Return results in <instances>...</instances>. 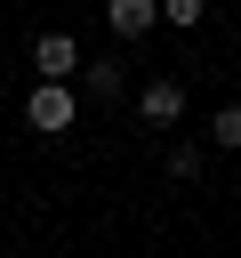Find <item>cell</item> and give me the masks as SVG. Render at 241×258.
Returning a JSON list of instances; mask_svg holds the SVG:
<instances>
[{"instance_id":"ba28073f","label":"cell","mask_w":241,"mask_h":258,"mask_svg":"<svg viewBox=\"0 0 241 258\" xmlns=\"http://www.w3.org/2000/svg\"><path fill=\"white\" fill-rule=\"evenodd\" d=\"M161 24H177V32H201V24H209V0H161Z\"/></svg>"},{"instance_id":"6da1fadb","label":"cell","mask_w":241,"mask_h":258,"mask_svg":"<svg viewBox=\"0 0 241 258\" xmlns=\"http://www.w3.org/2000/svg\"><path fill=\"white\" fill-rule=\"evenodd\" d=\"M24 121H32L40 137H64V129L80 121V89H72V81H32V97H24Z\"/></svg>"},{"instance_id":"3957f363","label":"cell","mask_w":241,"mask_h":258,"mask_svg":"<svg viewBox=\"0 0 241 258\" xmlns=\"http://www.w3.org/2000/svg\"><path fill=\"white\" fill-rule=\"evenodd\" d=\"M32 73L40 81H80V40L72 32H40L32 40Z\"/></svg>"},{"instance_id":"8992f818","label":"cell","mask_w":241,"mask_h":258,"mask_svg":"<svg viewBox=\"0 0 241 258\" xmlns=\"http://www.w3.org/2000/svg\"><path fill=\"white\" fill-rule=\"evenodd\" d=\"M201 161H209V153H201V137H177V145L161 153V169H169L177 185H193V177H201Z\"/></svg>"},{"instance_id":"5b68a950","label":"cell","mask_w":241,"mask_h":258,"mask_svg":"<svg viewBox=\"0 0 241 258\" xmlns=\"http://www.w3.org/2000/svg\"><path fill=\"white\" fill-rule=\"evenodd\" d=\"M161 24V0H104V32L112 40H145Z\"/></svg>"},{"instance_id":"277c9868","label":"cell","mask_w":241,"mask_h":258,"mask_svg":"<svg viewBox=\"0 0 241 258\" xmlns=\"http://www.w3.org/2000/svg\"><path fill=\"white\" fill-rule=\"evenodd\" d=\"M80 89L96 97V105H120L137 81H129V56H80Z\"/></svg>"},{"instance_id":"7a4b0ae2","label":"cell","mask_w":241,"mask_h":258,"mask_svg":"<svg viewBox=\"0 0 241 258\" xmlns=\"http://www.w3.org/2000/svg\"><path fill=\"white\" fill-rule=\"evenodd\" d=\"M129 105H137L145 129H177V121H185V81H177V73H153V81L129 89Z\"/></svg>"},{"instance_id":"52a82bcc","label":"cell","mask_w":241,"mask_h":258,"mask_svg":"<svg viewBox=\"0 0 241 258\" xmlns=\"http://www.w3.org/2000/svg\"><path fill=\"white\" fill-rule=\"evenodd\" d=\"M209 145L217 153H241V105H217L209 113Z\"/></svg>"}]
</instances>
